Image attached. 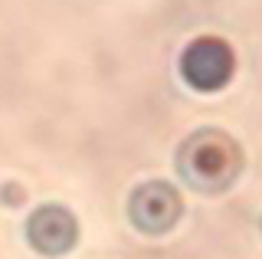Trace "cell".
<instances>
[{"label":"cell","mask_w":262,"mask_h":259,"mask_svg":"<svg viewBox=\"0 0 262 259\" xmlns=\"http://www.w3.org/2000/svg\"><path fill=\"white\" fill-rule=\"evenodd\" d=\"M239 148L229 135L216 132V128H203V132L190 135L177 155V171L184 174V181L207 193L229 187L233 177L239 174Z\"/></svg>","instance_id":"6da1fadb"},{"label":"cell","mask_w":262,"mask_h":259,"mask_svg":"<svg viewBox=\"0 0 262 259\" xmlns=\"http://www.w3.org/2000/svg\"><path fill=\"white\" fill-rule=\"evenodd\" d=\"M180 72L193 89L200 92H213V89L226 85V79L233 76V53L223 39L216 36H200L180 56Z\"/></svg>","instance_id":"7a4b0ae2"},{"label":"cell","mask_w":262,"mask_h":259,"mask_svg":"<svg viewBox=\"0 0 262 259\" xmlns=\"http://www.w3.org/2000/svg\"><path fill=\"white\" fill-rule=\"evenodd\" d=\"M128 213L141 233H151V236L167 233L180 217V193L164 181H147L131 193Z\"/></svg>","instance_id":"3957f363"},{"label":"cell","mask_w":262,"mask_h":259,"mask_svg":"<svg viewBox=\"0 0 262 259\" xmlns=\"http://www.w3.org/2000/svg\"><path fill=\"white\" fill-rule=\"evenodd\" d=\"M27 240L36 253L43 256H62L76 246L79 240V223L59 204H46L39 210H33L27 220Z\"/></svg>","instance_id":"277c9868"},{"label":"cell","mask_w":262,"mask_h":259,"mask_svg":"<svg viewBox=\"0 0 262 259\" xmlns=\"http://www.w3.org/2000/svg\"><path fill=\"white\" fill-rule=\"evenodd\" d=\"M0 200H4L7 207H20V204H23V187H16V184H4Z\"/></svg>","instance_id":"5b68a950"}]
</instances>
